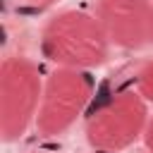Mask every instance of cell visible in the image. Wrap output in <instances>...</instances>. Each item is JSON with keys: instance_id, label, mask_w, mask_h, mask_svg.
Masks as SVG:
<instances>
[{"instance_id": "6da1fadb", "label": "cell", "mask_w": 153, "mask_h": 153, "mask_svg": "<svg viewBox=\"0 0 153 153\" xmlns=\"http://www.w3.org/2000/svg\"><path fill=\"white\" fill-rule=\"evenodd\" d=\"M110 45L98 17L79 10L53 14L41 29V53L57 67L93 69L108 60Z\"/></svg>"}, {"instance_id": "7a4b0ae2", "label": "cell", "mask_w": 153, "mask_h": 153, "mask_svg": "<svg viewBox=\"0 0 153 153\" xmlns=\"http://www.w3.org/2000/svg\"><path fill=\"white\" fill-rule=\"evenodd\" d=\"M148 124L146 100L134 88H112L100 96H93L84 131L88 143L96 151L120 153L129 148Z\"/></svg>"}, {"instance_id": "3957f363", "label": "cell", "mask_w": 153, "mask_h": 153, "mask_svg": "<svg viewBox=\"0 0 153 153\" xmlns=\"http://www.w3.org/2000/svg\"><path fill=\"white\" fill-rule=\"evenodd\" d=\"M43 96L41 69L24 55H10L0 65V136L17 141L36 122Z\"/></svg>"}, {"instance_id": "277c9868", "label": "cell", "mask_w": 153, "mask_h": 153, "mask_svg": "<svg viewBox=\"0 0 153 153\" xmlns=\"http://www.w3.org/2000/svg\"><path fill=\"white\" fill-rule=\"evenodd\" d=\"M93 100V79L88 69L57 67L43 84L41 105L36 112V129L41 136H57L67 131Z\"/></svg>"}, {"instance_id": "5b68a950", "label": "cell", "mask_w": 153, "mask_h": 153, "mask_svg": "<svg viewBox=\"0 0 153 153\" xmlns=\"http://www.w3.org/2000/svg\"><path fill=\"white\" fill-rule=\"evenodd\" d=\"M153 0H98L96 17L117 48L136 50L151 43Z\"/></svg>"}, {"instance_id": "8992f818", "label": "cell", "mask_w": 153, "mask_h": 153, "mask_svg": "<svg viewBox=\"0 0 153 153\" xmlns=\"http://www.w3.org/2000/svg\"><path fill=\"white\" fill-rule=\"evenodd\" d=\"M134 91L151 103L153 100V60H146L143 65H139V69L134 72Z\"/></svg>"}, {"instance_id": "52a82bcc", "label": "cell", "mask_w": 153, "mask_h": 153, "mask_svg": "<svg viewBox=\"0 0 153 153\" xmlns=\"http://www.w3.org/2000/svg\"><path fill=\"white\" fill-rule=\"evenodd\" d=\"M55 0H5V10L14 12V14H24V17H33V14H43L48 7H53Z\"/></svg>"}, {"instance_id": "ba28073f", "label": "cell", "mask_w": 153, "mask_h": 153, "mask_svg": "<svg viewBox=\"0 0 153 153\" xmlns=\"http://www.w3.org/2000/svg\"><path fill=\"white\" fill-rule=\"evenodd\" d=\"M143 143H146L148 153H153V117H148V124L143 129Z\"/></svg>"}, {"instance_id": "9c48e42d", "label": "cell", "mask_w": 153, "mask_h": 153, "mask_svg": "<svg viewBox=\"0 0 153 153\" xmlns=\"http://www.w3.org/2000/svg\"><path fill=\"white\" fill-rule=\"evenodd\" d=\"M151 43H153V12H151Z\"/></svg>"}, {"instance_id": "30bf717a", "label": "cell", "mask_w": 153, "mask_h": 153, "mask_svg": "<svg viewBox=\"0 0 153 153\" xmlns=\"http://www.w3.org/2000/svg\"><path fill=\"white\" fill-rule=\"evenodd\" d=\"M93 153H110V151H96V148H93Z\"/></svg>"}, {"instance_id": "8fae6325", "label": "cell", "mask_w": 153, "mask_h": 153, "mask_svg": "<svg viewBox=\"0 0 153 153\" xmlns=\"http://www.w3.org/2000/svg\"><path fill=\"white\" fill-rule=\"evenodd\" d=\"M33 153H38V151H33Z\"/></svg>"}]
</instances>
